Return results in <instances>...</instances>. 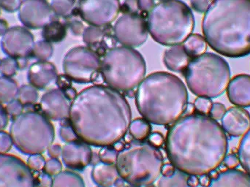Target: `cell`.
<instances>
[{"mask_svg": "<svg viewBox=\"0 0 250 187\" xmlns=\"http://www.w3.org/2000/svg\"><path fill=\"white\" fill-rule=\"evenodd\" d=\"M138 9L144 13H149L155 6L154 0H138Z\"/></svg>", "mask_w": 250, "mask_h": 187, "instance_id": "obj_49", "label": "cell"}, {"mask_svg": "<svg viewBox=\"0 0 250 187\" xmlns=\"http://www.w3.org/2000/svg\"><path fill=\"white\" fill-rule=\"evenodd\" d=\"M188 183L191 187H195L198 186L199 181L197 176H188Z\"/></svg>", "mask_w": 250, "mask_h": 187, "instance_id": "obj_57", "label": "cell"}, {"mask_svg": "<svg viewBox=\"0 0 250 187\" xmlns=\"http://www.w3.org/2000/svg\"><path fill=\"white\" fill-rule=\"evenodd\" d=\"M160 1H166V0H160Z\"/></svg>", "mask_w": 250, "mask_h": 187, "instance_id": "obj_60", "label": "cell"}, {"mask_svg": "<svg viewBox=\"0 0 250 187\" xmlns=\"http://www.w3.org/2000/svg\"><path fill=\"white\" fill-rule=\"evenodd\" d=\"M215 0H190L193 10L200 13H205Z\"/></svg>", "mask_w": 250, "mask_h": 187, "instance_id": "obj_43", "label": "cell"}, {"mask_svg": "<svg viewBox=\"0 0 250 187\" xmlns=\"http://www.w3.org/2000/svg\"><path fill=\"white\" fill-rule=\"evenodd\" d=\"M69 120L81 141L95 147H110L127 133L132 110L119 91L95 85L77 94L71 103Z\"/></svg>", "mask_w": 250, "mask_h": 187, "instance_id": "obj_2", "label": "cell"}, {"mask_svg": "<svg viewBox=\"0 0 250 187\" xmlns=\"http://www.w3.org/2000/svg\"><path fill=\"white\" fill-rule=\"evenodd\" d=\"M164 162L160 151L149 143L132 142L119 151L117 166L120 177L138 187L152 185L161 176Z\"/></svg>", "mask_w": 250, "mask_h": 187, "instance_id": "obj_6", "label": "cell"}, {"mask_svg": "<svg viewBox=\"0 0 250 187\" xmlns=\"http://www.w3.org/2000/svg\"><path fill=\"white\" fill-rule=\"evenodd\" d=\"M67 33V25L55 19L42 29V34L45 41L51 43H57L66 38Z\"/></svg>", "mask_w": 250, "mask_h": 187, "instance_id": "obj_24", "label": "cell"}, {"mask_svg": "<svg viewBox=\"0 0 250 187\" xmlns=\"http://www.w3.org/2000/svg\"><path fill=\"white\" fill-rule=\"evenodd\" d=\"M52 43L42 40L35 42L32 56L38 61H48L53 55Z\"/></svg>", "mask_w": 250, "mask_h": 187, "instance_id": "obj_33", "label": "cell"}, {"mask_svg": "<svg viewBox=\"0 0 250 187\" xmlns=\"http://www.w3.org/2000/svg\"><path fill=\"white\" fill-rule=\"evenodd\" d=\"M204 38L216 52L239 58L250 54V0H215L202 20Z\"/></svg>", "mask_w": 250, "mask_h": 187, "instance_id": "obj_3", "label": "cell"}, {"mask_svg": "<svg viewBox=\"0 0 250 187\" xmlns=\"http://www.w3.org/2000/svg\"><path fill=\"white\" fill-rule=\"evenodd\" d=\"M163 142H164V138H163L162 134L159 133V132L151 133V135L148 137V143L155 148L161 146Z\"/></svg>", "mask_w": 250, "mask_h": 187, "instance_id": "obj_48", "label": "cell"}, {"mask_svg": "<svg viewBox=\"0 0 250 187\" xmlns=\"http://www.w3.org/2000/svg\"><path fill=\"white\" fill-rule=\"evenodd\" d=\"M101 28L102 27L89 26L83 31V34H82L83 42L89 48L96 46V45L102 43L103 41H104L105 33Z\"/></svg>", "mask_w": 250, "mask_h": 187, "instance_id": "obj_30", "label": "cell"}, {"mask_svg": "<svg viewBox=\"0 0 250 187\" xmlns=\"http://www.w3.org/2000/svg\"><path fill=\"white\" fill-rule=\"evenodd\" d=\"M146 72L144 57L135 48L115 47L101 59V73L109 87L129 92L139 86Z\"/></svg>", "mask_w": 250, "mask_h": 187, "instance_id": "obj_8", "label": "cell"}, {"mask_svg": "<svg viewBox=\"0 0 250 187\" xmlns=\"http://www.w3.org/2000/svg\"><path fill=\"white\" fill-rule=\"evenodd\" d=\"M222 128L230 136L245 135L250 129V114L243 107H230L222 118Z\"/></svg>", "mask_w": 250, "mask_h": 187, "instance_id": "obj_18", "label": "cell"}, {"mask_svg": "<svg viewBox=\"0 0 250 187\" xmlns=\"http://www.w3.org/2000/svg\"><path fill=\"white\" fill-rule=\"evenodd\" d=\"M223 162H224L225 165L229 170H235L240 163H239V157H237L236 154H233L226 156Z\"/></svg>", "mask_w": 250, "mask_h": 187, "instance_id": "obj_47", "label": "cell"}, {"mask_svg": "<svg viewBox=\"0 0 250 187\" xmlns=\"http://www.w3.org/2000/svg\"><path fill=\"white\" fill-rule=\"evenodd\" d=\"M119 151L115 148H109V147H104L100 151L98 154L101 163H105V164H116L117 163V157H118Z\"/></svg>", "mask_w": 250, "mask_h": 187, "instance_id": "obj_36", "label": "cell"}, {"mask_svg": "<svg viewBox=\"0 0 250 187\" xmlns=\"http://www.w3.org/2000/svg\"><path fill=\"white\" fill-rule=\"evenodd\" d=\"M239 163L250 176V129L244 135L239 144Z\"/></svg>", "mask_w": 250, "mask_h": 187, "instance_id": "obj_31", "label": "cell"}, {"mask_svg": "<svg viewBox=\"0 0 250 187\" xmlns=\"http://www.w3.org/2000/svg\"><path fill=\"white\" fill-rule=\"evenodd\" d=\"M188 176L176 169L173 176H162L159 179L157 187H191L188 183Z\"/></svg>", "mask_w": 250, "mask_h": 187, "instance_id": "obj_29", "label": "cell"}, {"mask_svg": "<svg viewBox=\"0 0 250 187\" xmlns=\"http://www.w3.org/2000/svg\"><path fill=\"white\" fill-rule=\"evenodd\" d=\"M63 92V91H62ZM64 93L65 94L66 97L70 100H73L76 98L77 96V92L76 89H73V87L70 88V89H67V90L64 91Z\"/></svg>", "mask_w": 250, "mask_h": 187, "instance_id": "obj_56", "label": "cell"}, {"mask_svg": "<svg viewBox=\"0 0 250 187\" xmlns=\"http://www.w3.org/2000/svg\"><path fill=\"white\" fill-rule=\"evenodd\" d=\"M24 105L17 99L12 100L10 103H7L5 109L7 114L12 118V119L18 117L23 113Z\"/></svg>", "mask_w": 250, "mask_h": 187, "instance_id": "obj_40", "label": "cell"}, {"mask_svg": "<svg viewBox=\"0 0 250 187\" xmlns=\"http://www.w3.org/2000/svg\"><path fill=\"white\" fill-rule=\"evenodd\" d=\"M52 177L43 173L39 175L38 181L35 183H38V187H51L52 184Z\"/></svg>", "mask_w": 250, "mask_h": 187, "instance_id": "obj_51", "label": "cell"}, {"mask_svg": "<svg viewBox=\"0 0 250 187\" xmlns=\"http://www.w3.org/2000/svg\"><path fill=\"white\" fill-rule=\"evenodd\" d=\"M10 135L16 149L29 156L47 151L54 142L55 131L42 113L27 111L13 119Z\"/></svg>", "mask_w": 250, "mask_h": 187, "instance_id": "obj_9", "label": "cell"}, {"mask_svg": "<svg viewBox=\"0 0 250 187\" xmlns=\"http://www.w3.org/2000/svg\"><path fill=\"white\" fill-rule=\"evenodd\" d=\"M19 19L27 29H40L55 20V13L47 0H23Z\"/></svg>", "mask_w": 250, "mask_h": 187, "instance_id": "obj_14", "label": "cell"}, {"mask_svg": "<svg viewBox=\"0 0 250 187\" xmlns=\"http://www.w3.org/2000/svg\"><path fill=\"white\" fill-rule=\"evenodd\" d=\"M76 1H78V0H76Z\"/></svg>", "mask_w": 250, "mask_h": 187, "instance_id": "obj_62", "label": "cell"}, {"mask_svg": "<svg viewBox=\"0 0 250 187\" xmlns=\"http://www.w3.org/2000/svg\"><path fill=\"white\" fill-rule=\"evenodd\" d=\"M39 106L42 114L50 120H66L70 116V100L60 89H52L44 94Z\"/></svg>", "mask_w": 250, "mask_h": 187, "instance_id": "obj_16", "label": "cell"}, {"mask_svg": "<svg viewBox=\"0 0 250 187\" xmlns=\"http://www.w3.org/2000/svg\"><path fill=\"white\" fill-rule=\"evenodd\" d=\"M18 70H19V64L16 59L8 57L0 60V73L1 76L12 78L16 75Z\"/></svg>", "mask_w": 250, "mask_h": 187, "instance_id": "obj_35", "label": "cell"}, {"mask_svg": "<svg viewBox=\"0 0 250 187\" xmlns=\"http://www.w3.org/2000/svg\"><path fill=\"white\" fill-rule=\"evenodd\" d=\"M51 187H85V183L77 173L65 170L53 178Z\"/></svg>", "mask_w": 250, "mask_h": 187, "instance_id": "obj_26", "label": "cell"}, {"mask_svg": "<svg viewBox=\"0 0 250 187\" xmlns=\"http://www.w3.org/2000/svg\"><path fill=\"white\" fill-rule=\"evenodd\" d=\"M43 170L44 173L48 176L54 177L61 173L62 170V165L58 159L51 158L47 160Z\"/></svg>", "mask_w": 250, "mask_h": 187, "instance_id": "obj_39", "label": "cell"}, {"mask_svg": "<svg viewBox=\"0 0 250 187\" xmlns=\"http://www.w3.org/2000/svg\"><path fill=\"white\" fill-rule=\"evenodd\" d=\"M8 29L7 23L5 21L0 19V36H3Z\"/></svg>", "mask_w": 250, "mask_h": 187, "instance_id": "obj_58", "label": "cell"}, {"mask_svg": "<svg viewBox=\"0 0 250 187\" xmlns=\"http://www.w3.org/2000/svg\"><path fill=\"white\" fill-rule=\"evenodd\" d=\"M35 187V177L27 164L16 156L0 154V187Z\"/></svg>", "mask_w": 250, "mask_h": 187, "instance_id": "obj_13", "label": "cell"}, {"mask_svg": "<svg viewBox=\"0 0 250 187\" xmlns=\"http://www.w3.org/2000/svg\"><path fill=\"white\" fill-rule=\"evenodd\" d=\"M176 168L171 163H167V164L163 165V168H162L161 175L166 177L173 176L176 172Z\"/></svg>", "mask_w": 250, "mask_h": 187, "instance_id": "obj_55", "label": "cell"}, {"mask_svg": "<svg viewBox=\"0 0 250 187\" xmlns=\"http://www.w3.org/2000/svg\"><path fill=\"white\" fill-rule=\"evenodd\" d=\"M56 82H57L59 89L63 91V92L72 87L71 79L68 76H66L65 74L58 76Z\"/></svg>", "mask_w": 250, "mask_h": 187, "instance_id": "obj_46", "label": "cell"}, {"mask_svg": "<svg viewBox=\"0 0 250 187\" xmlns=\"http://www.w3.org/2000/svg\"><path fill=\"white\" fill-rule=\"evenodd\" d=\"M19 89L12 78L0 76V103H8L16 99Z\"/></svg>", "mask_w": 250, "mask_h": 187, "instance_id": "obj_27", "label": "cell"}, {"mask_svg": "<svg viewBox=\"0 0 250 187\" xmlns=\"http://www.w3.org/2000/svg\"><path fill=\"white\" fill-rule=\"evenodd\" d=\"M76 0H51L49 4L56 16L69 17L74 12Z\"/></svg>", "mask_w": 250, "mask_h": 187, "instance_id": "obj_32", "label": "cell"}, {"mask_svg": "<svg viewBox=\"0 0 250 187\" xmlns=\"http://www.w3.org/2000/svg\"><path fill=\"white\" fill-rule=\"evenodd\" d=\"M213 103L211 99L207 97H198L194 103V107L201 114H208L210 113Z\"/></svg>", "mask_w": 250, "mask_h": 187, "instance_id": "obj_41", "label": "cell"}, {"mask_svg": "<svg viewBox=\"0 0 250 187\" xmlns=\"http://www.w3.org/2000/svg\"><path fill=\"white\" fill-rule=\"evenodd\" d=\"M135 187V186H132V185H131V186H126V187Z\"/></svg>", "mask_w": 250, "mask_h": 187, "instance_id": "obj_59", "label": "cell"}, {"mask_svg": "<svg viewBox=\"0 0 250 187\" xmlns=\"http://www.w3.org/2000/svg\"><path fill=\"white\" fill-rule=\"evenodd\" d=\"M191 57L184 49L183 45H177L170 47L163 54V63L168 70L176 73H183L190 62Z\"/></svg>", "mask_w": 250, "mask_h": 187, "instance_id": "obj_21", "label": "cell"}, {"mask_svg": "<svg viewBox=\"0 0 250 187\" xmlns=\"http://www.w3.org/2000/svg\"><path fill=\"white\" fill-rule=\"evenodd\" d=\"M123 6L126 9L125 13H138V0H126Z\"/></svg>", "mask_w": 250, "mask_h": 187, "instance_id": "obj_54", "label": "cell"}, {"mask_svg": "<svg viewBox=\"0 0 250 187\" xmlns=\"http://www.w3.org/2000/svg\"><path fill=\"white\" fill-rule=\"evenodd\" d=\"M167 157L188 176H205L220 167L228 151L226 132L210 116L191 113L173 123L166 141Z\"/></svg>", "mask_w": 250, "mask_h": 187, "instance_id": "obj_1", "label": "cell"}, {"mask_svg": "<svg viewBox=\"0 0 250 187\" xmlns=\"http://www.w3.org/2000/svg\"><path fill=\"white\" fill-rule=\"evenodd\" d=\"M46 160L41 154H32L27 160L28 167L32 172H41L45 167Z\"/></svg>", "mask_w": 250, "mask_h": 187, "instance_id": "obj_38", "label": "cell"}, {"mask_svg": "<svg viewBox=\"0 0 250 187\" xmlns=\"http://www.w3.org/2000/svg\"><path fill=\"white\" fill-rule=\"evenodd\" d=\"M188 89L177 76L166 73H151L140 83L135 104L143 118L156 125L175 123L188 107Z\"/></svg>", "mask_w": 250, "mask_h": 187, "instance_id": "obj_4", "label": "cell"}, {"mask_svg": "<svg viewBox=\"0 0 250 187\" xmlns=\"http://www.w3.org/2000/svg\"><path fill=\"white\" fill-rule=\"evenodd\" d=\"M13 143L10 134L0 132V154H7L13 147Z\"/></svg>", "mask_w": 250, "mask_h": 187, "instance_id": "obj_42", "label": "cell"}, {"mask_svg": "<svg viewBox=\"0 0 250 187\" xmlns=\"http://www.w3.org/2000/svg\"><path fill=\"white\" fill-rule=\"evenodd\" d=\"M189 90L198 97L216 98L227 90L231 72L220 56L205 53L192 59L183 72Z\"/></svg>", "mask_w": 250, "mask_h": 187, "instance_id": "obj_7", "label": "cell"}, {"mask_svg": "<svg viewBox=\"0 0 250 187\" xmlns=\"http://www.w3.org/2000/svg\"><path fill=\"white\" fill-rule=\"evenodd\" d=\"M48 154L51 158L58 159L60 156H62V148L60 144H52L49 148H48Z\"/></svg>", "mask_w": 250, "mask_h": 187, "instance_id": "obj_52", "label": "cell"}, {"mask_svg": "<svg viewBox=\"0 0 250 187\" xmlns=\"http://www.w3.org/2000/svg\"><path fill=\"white\" fill-rule=\"evenodd\" d=\"M229 100L236 107H250V76H235L227 89Z\"/></svg>", "mask_w": 250, "mask_h": 187, "instance_id": "obj_20", "label": "cell"}, {"mask_svg": "<svg viewBox=\"0 0 250 187\" xmlns=\"http://www.w3.org/2000/svg\"><path fill=\"white\" fill-rule=\"evenodd\" d=\"M70 28L71 29L72 32L76 36L83 34L85 29L84 26L77 20H73L70 22Z\"/></svg>", "mask_w": 250, "mask_h": 187, "instance_id": "obj_53", "label": "cell"}, {"mask_svg": "<svg viewBox=\"0 0 250 187\" xmlns=\"http://www.w3.org/2000/svg\"><path fill=\"white\" fill-rule=\"evenodd\" d=\"M9 122V116L6 111L5 107L0 103V132H2L7 127Z\"/></svg>", "mask_w": 250, "mask_h": 187, "instance_id": "obj_50", "label": "cell"}, {"mask_svg": "<svg viewBox=\"0 0 250 187\" xmlns=\"http://www.w3.org/2000/svg\"><path fill=\"white\" fill-rule=\"evenodd\" d=\"M0 13H1V7H0Z\"/></svg>", "mask_w": 250, "mask_h": 187, "instance_id": "obj_61", "label": "cell"}, {"mask_svg": "<svg viewBox=\"0 0 250 187\" xmlns=\"http://www.w3.org/2000/svg\"><path fill=\"white\" fill-rule=\"evenodd\" d=\"M16 99L24 106L32 105L38 100V89L30 84L23 85L19 88Z\"/></svg>", "mask_w": 250, "mask_h": 187, "instance_id": "obj_34", "label": "cell"}, {"mask_svg": "<svg viewBox=\"0 0 250 187\" xmlns=\"http://www.w3.org/2000/svg\"><path fill=\"white\" fill-rule=\"evenodd\" d=\"M208 187H250V176L239 170H226L212 179Z\"/></svg>", "mask_w": 250, "mask_h": 187, "instance_id": "obj_22", "label": "cell"}, {"mask_svg": "<svg viewBox=\"0 0 250 187\" xmlns=\"http://www.w3.org/2000/svg\"><path fill=\"white\" fill-rule=\"evenodd\" d=\"M59 134H60V137L62 141L63 142H65L66 144L79 140L77 135H76V132L73 130V127L70 125V122L68 125H67V124L63 125L62 124L60 126Z\"/></svg>", "mask_w": 250, "mask_h": 187, "instance_id": "obj_37", "label": "cell"}, {"mask_svg": "<svg viewBox=\"0 0 250 187\" xmlns=\"http://www.w3.org/2000/svg\"><path fill=\"white\" fill-rule=\"evenodd\" d=\"M120 10V0H78L79 16L90 26H108L117 19Z\"/></svg>", "mask_w": 250, "mask_h": 187, "instance_id": "obj_12", "label": "cell"}, {"mask_svg": "<svg viewBox=\"0 0 250 187\" xmlns=\"http://www.w3.org/2000/svg\"><path fill=\"white\" fill-rule=\"evenodd\" d=\"M226 111V107L224 104L220 103H213L209 113L211 117L214 120H219V119H222Z\"/></svg>", "mask_w": 250, "mask_h": 187, "instance_id": "obj_45", "label": "cell"}, {"mask_svg": "<svg viewBox=\"0 0 250 187\" xmlns=\"http://www.w3.org/2000/svg\"><path fill=\"white\" fill-rule=\"evenodd\" d=\"M35 38L27 28L14 26L2 36L1 46L4 54L12 58H28L32 56Z\"/></svg>", "mask_w": 250, "mask_h": 187, "instance_id": "obj_15", "label": "cell"}, {"mask_svg": "<svg viewBox=\"0 0 250 187\" xmlns=\"http://www.w3.org/2000/svg\"><path fill=\"white\" fill-rule=\"evenodd\" d=\"M184 49L191 59L199 57L205 54L207 49V42L202 35L193 34L189 35L183 42Z\"/></svg>", "mask_w": 250, "mask_h": 187, "instance_id": "obj_25", "label": "cell"}, {"mask_svg": "<svg viewBox=\"0 0 250 187\" xmlns=\"http://www.w3.org/2000/svg\"><path fill=\"white\" fill-rule=\"evenodd\" d=\"M113 32L116 41L123 46L138 48L148 38V24L139 13H124L114 24Z\"/></svg>", "mask_w": 250, "mask_h": 187, "instance_id": "obj_11", "label": "cell"}, {"mask_svg": "<svg viewBox=\"0 0 250 187\" xmlns=\"http://www.w3.org/2000/svg\"></svg>", "mask_w": 250, "mask_h": 187, "instance_id": "obj_63", "label": "cell"}, {"mask_svg": "<svg viewBox=\"0 0 250 187\" xmlns=\"http://www.w3.org/2000/svg\"><path fill=\"white\" fill-rule=\"evenodd\" d=\"M23 0H0V7L8 13L19 11Z\"/></svg>", "mask_w": 250, "mask_h": 187, "instance_id": "obj_44", "label": "cell"}, {"mask_svg": "<svg viewBox=\"0 0 250 187\" xmlns=\"http://www.w3.org/2000/svg\"><path fill=\"white\" fill-rule=\"evenodd\" d=\"M148 33L165 46L182 45L192 35L195 18L190 7L180 0H166L148 13Z\"/></svg>", "mask_w": 250, "mask_h": 187, "instance_id": "obj_5", "label": "cell"}, {"mask_svg": "<svg viewBox=\"0 0 250 187\" xmlns=\"http://www.w3.org/2000/svg\"><path fill=\"white\" fill-rule=\"evenodd\" d=\"M62 158L67 168L83 171L92 163L93 153L90 145L78 140L67 143L62 147Z\"/></svg>", "mask_w": 250, "mask_h": 187, "instance_id": "obj_17", "label": "cell"}, {"mask_svg": "<svg viewBox=\"0 0 250 187\" xmlns=\"http://www.w3.org/2000/svg\"><path fill=\"white\" fill-rule=\"evenodd\" d=\"M92 180L98 187H112L120 179L116 164L100 163L94 166L92 170Z\"/></svg>", "mask_w": 250, "mask_h": 187, "instance_id": "obj_23", "label": "cell"}, {"mask_svg": "<svg viewBox=\"0 0 250 187\" xmlns=\"http://www.w3.org/2000/svg\"><path fill=\"white\" fill-rule=\"evenodd\" d=\"M101 59L96 51L89 47L72 48L64 57V74L72 82L79 84L92 83L101 72Z\"/></svg>", "mask_w": 250, "mask_h": 187, "instance_id": "obj_10", "label": "cell"}, {"mask_svg": "<svg viewBox=\"0 0 250 187\" xmlns=\"http://www.w3.org/2000/svg\"><path fill=\"white\" fill-rule=\"evenodd\" d=\"M58 74L52 63L48 61H38L30 66L28 72L29 84L35 89H45L56 82Z\"/></svg>", "mask_w": 250, "mask_h": 187, "instance_id": "obj_19", "label": "cell"}, {"mask_svg": "<svg viewBox=\"0 0 250 187\" xmlns=\"http://www.w3.org/2000/svg\"><path fill=\"white\" fill-rule=\"evenodd\" d=\"M129 133L131 136L138 141L147 139L151 135V126L150 122L143 119H136L131 122L129 126Z\"/></svg>", "mask_w": 250, "mask_h": 187, "instance_id": "obj_28", "label": "cell"}]
</instances>
